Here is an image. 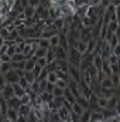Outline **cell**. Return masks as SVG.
Listing matches in <instances>:
<instances>
[{
	"mask_svg": "<svg viewBox=\"0 0 120 122\" xmlns=\"http://www.w3.org/2000/svg\"><path fill=\"white\" fill-rule=\"evenodd\" d=\"M68 74H69V77H71L74 81H76V82H81V81H82V74L79 72V67L69 64V65H68Z\"/></svg>",
	"mask_w": 120,
	"mask_h": 122,
	"instance_id": "cell-1",
	"label": "cell"
},
{
	"mask_svg": "<svg viewBox=\"0 0 120 122\" xmlns=\"http://www.w3.org/2000/svg\"><path fill=\"white\" fill-rule=\"evenodd\" d=\"M4 77H6V81H7V84H14V82H18V80H20V75L16 72V70H10V71H7L6 74H4Z\"/></svg>",
	"mask_w": 120,
	"mask_h": 122,
	"instance_id": "cell-2",
	"label": "cell"
},
{
	"mask_svg": "<svg viewBox=\"0 0 120 122\" xmlns=\"http://www.w3.org/2000/svg\"><path fill=\"white\" fill-rule=\"evenodd\" d=\"M54 53H55L57 60H68V50L64 48L62 46H57V47H54Z\"/></svg>",
	"mask_w": 120,
	"mask_h": 122,
	"instance_id": "cell-3",
	"label": "cell"
},
{
	"mask_svg": "<svg viewBox=\"0 0 120 122\" xmlns=\"http://www.w3.org/2000/svg\"><path fill=\"white\" fill-rule=\"evenodd\" d=\"M75 101L83 108V109H89V99L85 97V95H82V94H79L78 97H75Z\"/></svg>",
	"mask_w": 120,
	"mask_h": 122,
	"instance_id": "cell-4",
	"label": "cell"
},
{
	"mask_svg": "<svg viewBox=\"0 0 120 122\" xmlns=\"http://www.w3.org/2000/svg\"><path fill=\"white\" fill-rule=\"evenodd\" d=\"M72 47H75V50L81 54V56H83V54H86V43L85 41H82V40H78Z\"/></svg>",
	"mask_w": 120,
	"mask_h": 122,
	"instance_id": "cell-5",
	"label": "cell"
},
{
	"mask_svg": "<svg viewBox=\"0 0 120 122\" xmlns=\"http://www.w3.org/2000/svg\"><path fill=\"white\" fill-rule=\"evenodd\" d=\"M7 101V105H9V108H14V109H18V107L21 105V101H20V98L18 97H11V98H9V99H6Z\"/></svg>",
	"mask_w": 120,
	"mask_h": 122,
	"instance_id": "cell-6",
	"label": "cell"
},
{
	"mask_svg": "<svg viewBox=\"0 0 120 122\" xmlns=\"http://www.w3.org/2000/svg\"><path fill=\"white\" fill-rule=\"evenodd\" d=\"M6 117H7V121L16 122L17 119H18V111L14 109V108H9L7 112H6Z\"/></svg>",
	"mask_w": 120,
	"mask_h": 122,
	"instance_id": "cell-7",
	"label": "cell"
},
{
	"mask_svg": "<svg viewBox=\"0 0 120 122\" xmlns=\"http://www.w3.org/2000/svg\"><path fill=\"white\" fill-rule=\"evenodd\" d=\"M90 121L93 122H103L105 121V117L102 114V111H90Z\"/></svg>",
	"mask_w": 120,
	"mask_h": 122,
	"instance_id": "cell-8",
	"label": "cell"
},
{
	"mask_svg": "<svg viewBox=\"0 0 120 122\" xmlns=\"http://www.w3.org/2000/svg\"><path fill=\"white\" fill-rule=\"evenodd\" d=\"M1 95H3V98H4V99H9V98L14 97V91H13L11 84H7V85L1 90Z\"/></svg>",
	"mask_w": 120,
	"mask_h": 122,
	"instance_id": "cell-9",
	"label": "cell"
},
{
	"mask_svg": "<svg viewBox=\"0 0 120 122\" xmlns=\"http://www.w3.org/2000/svg\"><path fill=\"white\" fill-rule=\"evenodd\" d=\"M88 9H89V4H82V6H78L76 10H75V14L81 19V17H85L88 14Z\"/></svg>",
	"mask_w": 120,
	"mask_h": 122,
	"instance_id": "cell-10",
	"label": "cell"
},
{
	"mask_svg": "<svg viewBox=\"0 0 120 122\" xmlns=\"http://www.w3.org/2000/svg\"><path fill=\"white\" fill-rule=\"evenodd\" d=\"M11 87H13V91H14V95L16 97H18V98H21L24 94H26V90L18 84V82H14V84H11Z\"/></svg>",
	"mask_w": 120,
	"mask_h": 122,
	"instance_id": "cell-11",
	"label": "cell"
},
{
	"mask_svg": "<svg viewBox=\"0 0 120 122\" xmlns=\"http://www.w3.org/2000/svg\"><path fill=\"white\" fill-rule=\"evenodd\" d=\"M17 111H18V115H21V117H27V115L31 112V104H28V105H23V104H21V105L18 107Z\"/></svg>",
	"mask_w": 120,
	"mask_h": 122,
	"instance_id": "cell-12",
	"label": "cell"
},
{
	"mask_svg": "<svg viewBox=\"0 0 120 122\" xmlns=\"http://www.w3.org/2000/svg\"><path fill=\"white\" fill-rule=\"evenodd\" d=\"M64 98H65V101H68L69 104H74V102H75V95L71 92V90H69L68 87L64 90Z\"/></svg>",
	"mask_w": 120,
	"mask_h": 122,
	"instance_id": "cell-13",
	"label": "cell"
},
{
	"mask_svg": "<svg viewBox=\"0 0 120 122\" xmlns=\"http://www.w3.org/2000/svg\"><path fill=\"white\" fill-rule=\"evenodd\" d=\"M23 13H24L26 17H34V14H35V7L31 6V4H27V6L23 9Z\"/></svg>",
	"mask_w": 120,
	"mask_h": 122,
	"instance_id": "cell-14",
	"label": "cell"
},
{
	"mask_svg": "<svg viewBox=\"0 0 120 122\" xmlns=\"http://www.w3.org/2000/svg\"><path fill=\"white\" fill-rule=\"evenodd\" d=\"M115 90H116L115 87L113 88H102L100 87V95H103V97H106L109 99V98H112L115 95Z\"/></svg>",
	"mask_w": 120,
	"mask_h": 122,
	"instance_id": "cell-15",
	"label": "cell"
},
{
	"mask_svg": "<svg viewBox=\"0 0 120 122\" xmlns=\"http://www.w3.org/2000/svg\"><path fill=\"white\" fill-rule=\"evenodd\" d=\"M92 64L96 67V70H100V68H102V64H103V58H102V56H100V54L93 56V61H92Z\"/></svg>",
	"mask_w": 120,
	"mask_h": 122,
	"instance_id": "cell-16",
	"label": "cell"
},
{
	"mask_svg": "<svg viewBox=\"0 0 120 122\" xmlns=\"http://www.w3.org/2000/svg\"><path fill=\"white\" fill-rule=\"evenodd\" d=\"M100 87H102V88H113L115 85H113L112 78H110V77H106L105 80H102V81H100Z\"/></svg>",
	"mask_w": 120,
	"mask_h": 122,
	"instance_id": "cell-17",
	"label": "cell"
},
{
	"mask_svg": "<svg viewBox=\"0 0 120 122\" xmlns=\"http://www.w3.org/2000/svg\"><path fill=\"white\" fill-rule=\"evenodd\" d=\"M107 98L106 97H103V95H97V99H96V102H97V107L99 108H106L107 107Z\"/></svg>",
	"mask_w": 120,
	"mask_h": 122,
	"instance_id": "cell-18",
	"label": "cell"
},
{
	"mask_svg": "<svg viewBox=\"0 0 120 122\" xmlns=\"http://www.w3.org/2000/svg\"><path fill=\"white\" fill-rule=\"evenodd\" d=\"M45 58H47V62H52V61L57 60V57H55V53H54V48H48L47 50V54H45Z\"/></svg>",
	"mask_w": 120,
	"mask_h": 122,
	"instance_id": "cell-19",
	"label": "cell"
},
{
	"mask_svg": "<svg viewBox=\"0 0 120 122\" xmlns=\"http://www.w3.org/2000/svg\"><path fill=\"white\" fill-rule=\"evenodd\" d=\"M48 40H50V46H51V48H54V47L60 46V34H55V36L50 37Z\"/></svg>",
	"mask_w": 120,
	"mask_h": 122,
	"instance_id": "cell-20",
	"label": "cell"
},
{
	"mask_svg": "<svg viewBox=\"0 0 120 122\" xmlns=\"http://www.w3.org/2000/svg\"><path fill=\"white\" fill-rule=\"evenodd\" d=\"M72 111H74L75 114H78V115H79V118H81V115L83 114V111H85V109H83V108H82V107L76 102V101H75V102L72 104Z\"/></svg>",
	"mask_w": 120,
	"mask_h": 122,
	"instance_id": "cell-21",
	"label": "cell"
},
{
	"mask_svg": "<svg viewBox=\"0 0 120 122\" xmlns=\"http://www.w3.org/2000/svg\"><path fill=\"white\" fill-rule=\"evenodd\" d=\"M24 62L26 61H10L13 70H24Z\"/></svg>",
	"mask_w": 120,
	"mask_h": 122,
	"instance_id": "cell-22",
	"label": "cell"
},
{
	"mask_svg": "<svg viewBox=\"0 0 120 122\" xmlns=\"http://www.w3.org/2000/svg\"><path fill=\"white\" fill-rule=\"evenodd\" d=\"M11 70V64L9 62V61H1V65H0V72H3V74H6L7 71H10Z\"/></svg>",
	"mask_w": 120,
	"mask_h": 122,
	"instance_id": "cell-23",
	"label": "cell"
},
{
	"mask_svg": "<svg viewBox=\"0 0 120 122\" xmlns=\"http://www.w3.org/2000/svg\"><path fill=\"white\" fill-rule=\"evenodd\" d=\"M57 80H58V77H57L55 71H48L47 81H48V82H52V84H55V82H57Z\"/></svg>",
	"mask_w": 120,
	"mask_h": 122,
	"instance_id": "cell-24",
	"label": "cell"
},
{
	"mask_svg": "<svg viewBox=\"0 0 120 122\" xmlns=\"http://www.w3.org/2000/svg\"><path fill=\"white\" fill-rule=\"evenodd\" d=\"M30 84H32L34 81H35V77H34V74H32V71H24V75H23Z\"/></svg>",
	"mask_w": 120,
	"mask_h": 122,
	"instance_id": "cell-25",
	"label": "cell"
},
{
	"mask_svg": "<svg viewBox=\"0 0 120 122\" xmlns=\"http://www.w3.org/2000/svg\"><path fill=\"white\" fill-rule=\"evenodd\" d=\"M11 61H26V56L23 53H14L11 56Z\"/></svg>",
	"mask_w": 120,
	"mask_h": 122,
	"instance_id": "cell-26",
	"label": "cell"
},
{
	"mask_svg": "<svg viewBox=\"0 0 120 122\" xmlns=\"http://www.w3.org/2000/svg\"><path fill=\"white\" fill-rule=\"evenodd\" d=\"M20 101H21V104H23V105H28V104H31V102H32L30 94H27V92H26V94L20 98Z\"/></svg>",
	"mask_w": 120,
	"mask_h": 122,
	"instance_id": "cell-27",
	"label": "cell"
},
{
	"mask_svg": "<svg viewBox=\"0 0 120 122\" xmlns=\"http://www.w3.org/2000/svg\"><path fill=\"white\" fill-rule=\"evenodd\" d=\"M38 46H40V47H44V48H50V47H51V46H50V40H48V38H42V37H40Z\"/></svg>",
	"mask_w": 120,
	"mask_h": 122,
	"instance_id": "cell-28",
	"label": "cell"
},
{
	"mask_svg": "<svg viewBox=\"0 0 120 122\" xmlns=\"http://www.w3.org/2000/svg\"><path fill=\"white\" fill-rule=\"evenodd\" d=\"M47 50H48V48H44V47H40V46H38V48L35 50V54H34V56H35V57H45Z\"/></svg>",
	"mask_w": 120,
	"mask_h": 122,
	"instance_id": "cell-29",
	"label": "cell"
},
{
	"mask_svg": "<svg viewBox=\"0 0 120 122\" xmlns=\"http://www.w3.org/2000/svg\"><path fill=\"white\" fill-rule=\"evenodd\" d=\"M79 121H83V122L90 121V111H89V109H85V111H83V114L81 115Z\"/></svg>",
	"mask_w": 120,
	"mask_h": 122,
	"instance_id": "cell-30",
	"label": "cell"
},
{
	"mask_svg": "<svg viewBox=\"0 0 120 122\" xmlns=\"http://www.w3.org/2000/svg\"><path fill=\"white\" fill-rule=\"evenodd\" d=\"M106 77H107V75H106V72H105L102 68H100V70H97V72H96V80L99 81V84H100V81H102V80H105Z\"/></svg>",
	"mask_w": 120,
	"mask_h": 122,
	"instance_id": "cell-31",
	"label": "cell"
},
{
	"mask_svg": "<svg viewBox=\"0 0 120 122\" xmlns=\"http://www.w3.org/2000/svg\"><path fill=\"white\" fill-rule=\"evenodd\" d=\"M117 29V21H109L107 23V31L109 33H115Z\"/></svg>",
	"mask_w": 120,
	"mask_h": 122,
	"instance_id": "cell-32",
	"label": "cell"
},
{
	"mask_svg": "<svg viewBox=\"0 0 120 122\" xmlns=\"http://www.w3.org/2000/svg\"><path fill=\"white\" fill-rule=\"evenodd\" d=\"M9 34H10V31H9V29H7L6 26L0 27V36H1L4 40H7V38H9Z\"/></svg>",
	"mask_w": 120,
	"mask_h": 122,
	"instance_id": "cell-33",
	"label": "cell"
},
{
	"mask_svg": "<svg viewBox=\"0 0 120 122\" xmlns=\"http://www.w3.org/2000/svg\"><path fill=\"white\" fill-rule=\"evenodd\" d=\"M18 84H20V85H21V87H23L24 90L30 88V85H31L30 82H28V81H27V80L24 78V77H20V80H18Z\"/></svg>",
	"mask_w": 120,
	"mask_h": 122,
	"instance_id": "cell-34",
	"label": "cell"
},
{
	"mask_svg": "<svg viewBox=\"0 0 120 122\" xmlns=\"http://www.w3.org/2000/svg\"><path fill=\"white\" fill-rule=\"evenodd\" d=\"M47 75H48V70H47V67H42L37 80H47Z\"/></svg>",
	"mask_w": 120,
	"mask_h": 122,
	"instance_id": "cell-35",
	"label": "cell"
},
{
	"mask_svg": "<svg viewBox=\"0 0 120 122\" xmlns=\"http://www.w3.org/2000/svg\"><path fill=\"white\" fill-rule=\"evenodd\" d=\"M110 78H112V81H113L115 88H117V85H119V82H120V74H112Z\"/></svg>",
	"mask_w": 120,
	"mask_h": 122,
	"instance_id": "cell-36",
	"label": "cell"
},
{
	"mask_svg": "<svg viewBox=\"0 0 120 122\" xmlns=\"http://www.w3.org/2000/svg\"><path fill=\"white\" fill-rule=\"evenodd\" d=\"M55 85L57 87H60V88H62V90H65L66 87H68V81H65V80H57V82H55Z\"/></svg>",
	"mask_w": 120,
	"mask_h": 122,
	"instance_id": "cell-37",
	"label": "cell"
},
{
	"mask_svg": "<svg viewBox=\"0 0 120 122\" xmlns=\"http://www.w3.org/2000/svg\"><path fill=\"white\" fill-rule=\"evenodd\" d=\"M35 64H38L40 67H47V58L45 57H37V61H35Z\"/></svg>",
	"mask_w": 120,
	"mask_h": 122,
	"instance_id": "cell-38",
	"label": "cell"
},
{
	"mask_svg": "<svg viewBox=\"0 0 120 122\" xmlns=\"http://www.w3.org/2000/svg\"><path fill=\"white\" fill-rule=\"evenodd\" d=\"M41 68H42V67H40L38 64H35V65H34V68H32V74H34L35 80L38 78V75H40V72H41Z\"/></svg>",
	"mask_w": 120,
	"mask_h": 122,
	"instance_id": "cell-39",
	"label": "cell"
},
{
	"mask_svg": "<svg viewBox=\"0 0 120 122\" xmlns=\"http://www.w3.org/2000/svg\"><path fill=\"white\" fill-rule=\"evenodd\" d=\"M110 68H112V74H120V67L117 62L110 64Z\"/></svg>",
	"mask_w": 120,
	"mask_h": 122,
	"instance_id": "cell-40",
	"label": "cell"
},
{
	"mask_svg": "<svg viewBox=\"0 0 120 122\" xmlns=\"http://www.w3.org/2000/svg\"><path fill=\"white\" fill-rule=\"evenodd\" d=\"M7 85V81H6V77L3 72H0V90H3L4 87Z\"/></svg>",
	"mask_w": 120,
	"mask_h": 122,
	"instance_id": "cell-41",
	"label": "cell"
},
{
	"mask_svg": "<svg viewBox=\"0 0 120 122\" xmlns=\"http://www.w3.org/2000/svg\"><path fill=\"white\" fill-rule=\"evenodd\" d=\"M52 94H54V97H62V95H64V90L55 85V88H54V91H52Z\"/></svg>",
	"mask_w": 120,
	"mask_h": 122,
	"instance_id": "cell-42",
	"label": "cell"
},
{
	"mask_svg": "<svg viewBox=\"0 0 120 122\" xmlns=\"http://www.w3.org/2000/svg\"><path fill=\"white\" fill-rule=\"evenodd\" d=\"M14 53H16V44H10V46H9V48H7V54L11 57Z\"/></svg>",
	"mask_w": 120,
	"mask_h": 122,
	"instance_id": "cell-43",
	"label": "cell"
},
{
	"mask_svg": "<svg viewBox=\"0 0 120 122\" xmlns=\"http://www.w3.org/2000/svg\"><path fill=\"white\" fill-rule=\"evenodd\" d=\"M88 4L89 6H102V0H88Z\"/></svg>",
	"mask_w": 120,
	"mask_h": 122,
	"instance_id": "cell-44",
	"label": "cell"
},
{
	"mask_svg": "<svg viewBox=\"0 0 120 122\" xmlns=\"http://www.w3.org/2000/svg\"><path fill=\"white\" fill-rule=\"evenodd\" d=\"M7 48H9V44L4 43V44L0 47V56H1V54H6V53H7Z\"/></svg>",
	"mask_w": 120,
	"mask_h": 122,
	"instance_id": "cell-45",
	"label": "cell"
},
{
	"mask_svg": "<svg viewBox=\"0 0 120 122\" xmlns=\"http://www.w3.org/2000/svg\"><path fill=\"white\" fill-rule=\"evenodd\" d=\"M0 61H9V62H10V61H11V57H10L7 53H6V54H1V56H0Z\"/></svg>",
	"mask_w": 120,
	"mask_h": 122,
	"instance_id": "cell-46",
	"label": "cell"
},
{
	"mask_svg": "<svg viewBox=\"0 0 120 122\" xmlns=\"http://www.w3.org/2000/svg\"><path fill=\"white\" fill-rule=\"evenodd\" d=\"M54 88H55V84H52V82H47V88H45V91L52 92L54 91Z\"/></svg>",
	"mask_w": 120,
	"mask_h": 122,
	"instance_id": "cell-47",
	"label": "cell"
},
{
	"mask_svg": "<svg viewBox=\"0 0 120 122\" xmlns=\"http://www.w3.org/2000/svg\"><path fill=\"white\" fill-rule=\"evenodd\" d=\"M112 53H113V54H116V56L119 57V56H120V43L117 44V46H116V47H113V50H112Z\"/></svg>",
	"mask_w": 120,
	"mask_h": 122,
	"instance_id": "cell-48",
	"label": "cell"
},
{
	"mask_svg": "<svg viewBox=\"0 0 120 122\" xmlns=\"http://www.w3.org/2000/svg\"><path fill=\"white\" fill-rule=\"evenodd\" d=\"M110 4H113V6L119 7V6H120V0H110Z\"/></svg>",
	"mask_w": 120,
	"mask_h": 122,
	"instance_id": "cell-49",
	"label": "cell"
},
{
	"mask_svg": "<svg viewBox=\"0 0 120 122\" xmlns=\"http://www.w3.org/2000/svg\"><path fill=\"white\" fill-rule=\"evenodd\" d=\"M4 43H6V40H4V38H3V37L0 36V47H1V46H3Z\"/></svg>",
	"mask_w": 120,
	"mask_h": 122,
	"instance_id": "cell-50",
	"label": "cell"
},
{
	"mask_svg": "<svg viewBox=\"0 0 120 122\" xmlns=\"http://www.w3.org/2000/svg\"><path fill=\"white\" fill-rule=\"evenodd\" d=\"M1 97H3V95H1V90H0V98H1Z\"/></svg>",
	"mask_w": 120,
	"mask_h": 122,
	"instance_id": "cell-51",
	"label": "cell"
}]
</instances>
